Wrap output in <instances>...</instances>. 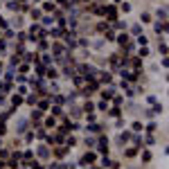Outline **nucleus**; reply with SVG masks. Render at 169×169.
I'll return each instance as SVG.
<instances>
[{
    "mask_svg": "<svg viewBox=\"0 0 169 169\" xmlns=\"http://www.w3.org/2000/svg\"><path fill=\"white\" fill-rule=\"evenodd\" d=\"M20 160H23V153H20V151H14V153H11V158H9V167H18L20 165Z\"/></svg>",
    "mask_w": 169,
    "mask_h": 169,
    "instance_id": "obj_1",
    "label": "nucleus"
},
{
    "mask_svg": "<svg viewBox=\"0 0 169 169\" xmlns=\"http://www.w3.org/2000/svg\"><path fill=\"white\" fill-rule=\"evenodd\" d=\"M104 16H108V20L115 23V20H117V9H115V7H104Z\"/></svg>",
    "mask_w": 169,
    "mask_h": 169,
    "instance_id": "obj_2",
    "label": "nucleus"
},
{
    "mask_svg": "<svg viewBox=\"0 0 169 169\" xmlns=\"http://www.w3.org/2000/svg\"><path fill=\"white\" fill-rule=\"evenodd\" d=\"M97 86H99V84H97V81H90V84H86V86H84V90H81V92H84L86 97H90L92 92L97 90Z\"/></svg>",
    "mask_w": 169,
    "mask_h": 169,
    "instance_id": "obj_3",
    "label": "nucleus"
},
{
    "mask_svg": "<svg viewBox=\"0 0 169 169\" xmlns=\"http://www.w3.org/2000/svg\"><path fill=\"white\" fill-rule=\"evenodd\" d=\"M115 41H117V43H120V45H124V48H126V45H129V43H131V41H129V34H126V32H122V34H120V36H115Z\"/></svg>",
    "mask_w": 169,
    "mask_h": 169,
    "instance_id": "obj_4",
    "label": "nucleus"
},
{
    "mask_svg": "<svg viewBox=\"0 0 169 169\" xmlns=\"http://www.w3.org/2000/svg\"><path fill=\"white\" fill-rule=\"evenodd\" d=\"M95 158H97L95 153H86L84 158H81V165H84V167H88V165H92V162H95Z\"/></svg>",
    "mask_w": 169,
    "mask_h": 169,
    "instance_id": "obj_5",
    "label": "nucleus"
},
{
    "mask_svg": "<svg viewBox=\"0 0 169 169\" xmlns=\"http://www.w3.org/2000/svg\"><path fill=\"white\" fill-rule=\"evenodd\" d=\"M156 32L165 36V34H167V20H158V23H156Z\"/></svg>",
    "mask_w": 169,
    "mask_h": 169,
    "instance_id": "obj_6",
    "label": "nucleus"
},
{
    "mask_svg": "<svg viewBox=\"0 0 169 169\" xmlns=\"http://www.w3.org/2000/svg\"><path fill=\"white\" fill-rule=\"evenodd\" d=\"M97 149H99L104 156H108V140H106V138H102V140H99V144H97Z\"/></svg>",
    "mask_w": 169,
    "mask_h": 169,
    "instance_id": "obj_7",
    "label": "nucleus"
},
{
    "mask_svg": "<svg viewBox=\"0 0 169 169\" xmlns=\"http://www.w3.org/2000/svg\"><path fill=\"white\" fill-rule=\"evenodd\" d=\"M113 97H115V88H104L102 90V99H113Z\"/></svg>",
    "mask_w": 169,
    "mask_h": 169,
    "instance_id": "obj_8",
    "label": "nucleus"
},
{
    "mask_svg": "<svg viewBox=\"0 0 169 169\" xmlns=\"http://www.w3.org/2000/svg\"><path fill=\"white\" fill-rule=\"evenodd\" d=\"M129 63H131L133 70H140V68H142V59H140V56H133V59H129Z\"/></svg>",
    "mask_w": 169,
    "mask_h": 169,
    "instance_id": "obj_9",
    "label": "nucleus"
},
{
    "mask_svg": "<svg viewBox=\"0 0 169 169\" xmlns=\"http://www.w3.org/2000/svg\"><path fill=\"white\" fill-rule=\"evenodd\" d=\"M45 74H48V77H50V79H56V77H59V70H56V68H52V66H50L48 70H45Z\"/></svg>",
    "mask_w": 169,
    "mask_h": 169,
    "instance_id": "obj_10",
    "label": "nucleus"
},
{
    "mask_svg": "<svg viewBox=\"0 0 169 169\" xmlns=\"http://www.w3.org/2000/svg\"><path fill=\"white\" fill-rule=\"evenodd\" d=\"M99 81H102V84H110V81H113L110 72H102V74H99Z\"/></svg>",
    "mask_w": 169,
    "mask_h": 169,
    "instance_id": "obj_11",
    "label": "nucleus"
},
{
    "mask_svg": "<svg viewBox=\"0 0 169 169\" xmlns=\"http://www.w3.org/2000/svg\"><path fill=\"white\" fill-rule=\"evenodd\" d=\"M23 54H25V59H27V61L38 63V54H34V52H23Z\"/></svg>",
    "mask_w": 169,
    "mask_h": 169,
    "instance_id": "obj_12",
    "label": "nucleus"
},
{
    "mask_svg": "<svg viewBox=\"0 0 169 169\" xmlns=\"http://www.w3.org/2000/svg\"><path fill=\"white\" fill-rule=\"evenodd\" d=\"M110 110H108V115H113V117H120L122 115V110H120V106H108Z\"/></svg>",
    "mask_w": 169,
    "mask_h": 169,
    "instance_id": "obj_13",
    "label": "nucleus"
},
{
    "mask_svg": "<svg viewBox=\"0 0 169 169\" xmlns=\"http://www.w3.org/2000/svg\"><path fill=\"white\" fill-rule=\"evenodd\" d=\"M66 151H68V147H56V149H54V156H56V158H63V156H66Z\"/></svg>",
    "mask_w": 169,
    "mask_h": 169,
    "instance_id": "obj_14",
    "label": "nucleus"
},
{
    "mask_svg": "<svg viewBox=\"0 0 169 169\" xmlns=\"http://www.w3.org/2000/svg\"><path fill=\"white\" fill-rule=\"evenodd\" d=\"M50 36H52V38H61V36H63V30H61V27H56V30L50 32Z\"/></svg>",
    "mask_w": 169,
    "mask_h": 169,
    "instance_id": "obj_15",
    "label": "nucleus"
},
{
    "mask_svg": "<svg viewBox=\"0 0 169 169\" xmlns=\"http://www.w3.org/2000/svg\"><path fill=\"white\" fill-rule=\"evenodd\" d=\"M11 104H14V108H18L20 104H23V97L20 95H14V97H11Z\"/></svg>",
    "mask_w": 169,
    "mask_h": 169,
    "instance_id": "obj_16",
    "label": "nucleus"
},
{
    "mask_svg": "<svg viewBox=\"0 0 169 169\" xmlns=\"http://www.w3.org/2000/svg\"><path fill=\"white\" fill-rule=\"evenodd\" d=\"M43 117V110H32V122H38Z\"/></svg>",
    "mask_w": 169,
    "mask_h": 169,
    "instance_id": "obj_17",
    "label": "nucleus"
},
{
    "mask_svg": "<svg viewBox=\"0 0 169 169\" xmlns=\"http://www.w3.org/2000/svg\"><path fill=\"white\" fill-rule=\"evenodd\" d=\"M54 126H56V120H54V117H48V120H45V129H54Z\"/></svg>",
    "mask_w": 169,
    "mask_h": 169,
    "instance_id": "obj_18",
    "label": "nucleus"
},
{
    "mask_svg": "<svg viewBox=\"0 0 169 169\" xmlns=\"http://www.w3.org/2000/svg\"><path fill=\"white\" fill-rule=\"evenodd\" d=\"M52 50H54V54H56V56H61V52H63V45H61V43H54V45H52Z\"/></svg>",
    "mask_w": 169,
    "mask_h": 169,
    "instance_id": "obj_19",
    "label": "nucleus"
},
{
    "mask_svg": "<svg viewBox=\"0 0 169 169\" xmlns=\"http://www.w3.org/2000/svg\"><path fill=\"white\" fill-rule=\"evenodd\" d=\"M138 54H140V59H144V56H149V48H147V45H142Z\"/></svg>",
    "mask_w": 169,
    "mask_h": 169,
    "instance_id": "obj_20",
    "label": "nucleus"
},
{
    "mask_svg": "<svg viewBox=\"0 0 169 169\" xmlns=\"http://www.w3.org/2000/svg\"><path fill=\"white\" fill-rule=\"evenodd\" d=\"M30 18H32V20H38V18H41V9H32Z\"/></svg>",
    "mask_w": 169,
    "mask_h": 169,
    "instance_id": "obj_21",
    "label": "nucleus"
},
{
    "mask_svg": "<svg viewBox=\"0 0 169 169\" xmlns=\"http://www.w3.org/2000/svg\"><path fill=\"white\" fill-rule=\"evenodd\" d=\"M43 11H56L54 2H45V5H43Z\"/></svg>",
    "mask_w": 169,
    "mask_h": 169,
    "instance_id": "obj_22",
    "label": "nucleus"
},
{
    "mask_svg": "<svg viewBox=\"0 0 169 169\" xmlns=\"http://www.w3.org/2000/svg\"><path fill=\"white\" fill-rule=\"evenodd\" d=\"M104 38H106V41H115V32L106 30V32H104Z\"/></svg>",
    "mask_w": 169,
    "mask_h": 169,
    "instance_id": "obj_23",
    "label": "nucleus"
},
{
    "mask_svg": "<svg viewBox=\"0 0 169 169\" xmlns=\"http://www.w3.org/2000/svg\"><path fill=\"white\" fill-rule=\"evenodd\" d=\"M63 144H66V147L70 149V147H74V144H77V140H74L72 135H70V138H68V140H66V142H63Z\"/></svg>",
    "mask_w": 169,
    "mask_h": 169,
    "instance_id": "obj_24",
    "label": "nucleus"
},
{
    "mask_svg": "<svg viewBox=\"0 0 169 169\" xmlns=\"http://www.w3.org/2000/svg\"><path fill=\"white\" fill-rule=\"evenodd\" d=\"M126 140H131V133H129V131L120 133V142H126Z\"/></svg>",
    "mask_w": 169,
    "mask_h": 169,
    "instance_id": "obj_25",
    "label": "nucleus"
},
{
    "mask_svg": "<svg viewBox=\"0 0 169 169\" xmlns=\"http://www.w3.org/2000/svg\"><path fill=\"white\" fill-rule=\"evenodd\" d=\"M158 18H160V20H167V9H165V7L158 9Z\"/></svg>",
    "mask_w": 169,
    "mask_h": 169,
    "instance_id": "obj_26",
    "label": "nucleus"
},
{
    "mask_svg": "<svg viewBox=\"0 0 169 169\" xmlns=\"http://www.w3.org/2000/svg\"><path fill=\"white\" fill-rule=\"evenodd\" d=\"M16 92H18V95L23 97V95H27L30 90H27V86H23V84H20V86H18V90H16Z\"/></svg>",
    "mask_w": 169,
    "mask_h": 169,
    "instance_id": "obj_27",
    "label": "nucleus"
},
{
    "mask_svg": "<svg viewBox=\"0 0 169 169\" xmlns=\"http://www.w3.org/2000/svg\"><path fill=\"white\" fill-rule=\"evenodd\" d=\"M25 102H27V104H30V106H34V104H36V102H38V97H36V95H30V97H27V99H25Z\"/></svg>",
    "mask_w": 169,
    "mask_h": 169,
    "instance_id": "obj_28",
    "label": "nucleus"
},
{
    "mask_svg": "<svg viewBox=\"0 0 169 169\" xmlns=\"http://www.w3.org/2000/svg\"><path fill=\"white\" fill-rule=\"evenodd\" d=\"M97 108H99V110H108V102H106V99H102L99 104H97Z\"/></svg>",
    "mask_w": 169,
    "mask_h": 169,
    "instance_id": "obj_29",
    "label": "nucleus"
},
{
    "mask_svg": "<svg viewBox=\"0 0 169 169\" xmlns=\"http://www.w3.org/2000/svg\"><path fill=\"white\" fill-rule=\"evenodd\" d=\"M38 153L43 156V158H48V156H50V149H48V147H41V149H38Z\"/></svg>",
    "mask_w": 169,
    "mask_h": 169,
    "instance_id": "obj_30",
    "label": "nucleus"
},
{
    "mask_svg": "<svg viewBox=\"0 0 169 169\" xmlns=\"http://www.w3.org/2000/svg\"><path fill=\"white\" fill-rule=\"evenodd\" d=\"M84 110H86V113H92V110H95V104L86 102V106H84Z\"/></svg>",
    "mask_w": 169,
    "mask_h": 169,
    "instance_id": "obj_31",
    "label": "nucleus"
},
{
    "mask_svg": "<svg viewBox=\"0 0 169 169\" xmlns=\"http://www.w3.org/2000/svg\"><path fill=\"white\" fill-rule=\"evenodd\" d=\"M38 48H41V50H48V41H45V38H38Z\"/></svg>",
    "mask_w": 169,
    "mask_h": 169,
    "instance_id": "obj_32",
    "label": "nucleus"
},
{
    "mask_svg": "<svg viewBox=\"0 0 169 169\" xmlns=\"http://www.w3.org/2000/svg\"><path fill=\"white\" fill-rule=\"evenodd\" d=\"M61 115V108L59 106H52V117H59Z\"/></svg>",
    "mask_w": 169,
    "mask_h": 169,
    "instance_id": "obj_33",
    "label": "nucleus"
},
{
    "mask_svg": "<svg viewBox=\"0 0 169 169\" xmlns=\"http://www.w3.org/2000/svg\"><path fill=\"white\" fill-rule=\"evenodd\" d=\"M160 54H162V56L167 54V43H165V38H162V43H160Z\"/></svg>",
    "mask_w": 169,
    "mask_h": 169,
    "instance_id": "obj_34",
    "label": "nucleus"
},
{
    "mask_svg": "<svg viewBox=\"0 0 169 169\" xmlns=\"http://www.w3.org/2000/svg\"><path fill=\"white\" fill-rule=\"evenodd\" d=\"M72 79H74V84H77V86L84 84V77H79V74H72Z\"/></svg>",
    "mask_w": 169,
    "mask_h": 169,
    "instance_id": "obj_35",
    "label": "nucleus"
},
{
    "mask_svg": "<svg viewBox=\"0 0 169 169\" xmlns=\"http://www.w3.org/2000/svg\"><path fill=\"white\" fill-rule=\"evenodd\" d=\"M50 108V102H41L38 104V110H48Z\"/></svg>",
    "mask_w": 169,
    "mask_h": 169,
    "instance_id": "obj_36",
    "label": "nucleus"
},
{
    "mask_svg": "<svg viewBox=\"0 0 169 169\" xmlns=\"http://www.w3.org/2000/svg\"><path fill=\"white\" fill-rule=\"evenodd\" d=\"M18 63H20V56L14 54V56H11V66H18Z\"/></svg>",
    "mask_w": 169,
    "mask_h": 169,
    "instance_id": "obj_37",
    "label": "nucleus"
},
{
    "mask_svg": "<svg viewBox=\"0 0 169 169\" xmlns=\"http://www.w3.org/2000/svg\"><path fill=\"white\" fill-rule=\"evenodd\" d=\"M133 131H135V133L142 131V122H133Z\"/></svg>",
    "mask_w": 169,
    "mask_h": 169,
    "instance_id": "obj_38",
    "label": "nucleus"
},
{
    "mask_svg": "<svg viewBox=\"0 0 169 169\" xmlns=\"http://www.w3.org/2000/svg\"><path fill=\"white\" fill-rule=\"evenodd\" d=\"M138 43H140V45H147V36H144V34H140V36H138Z\"/></svg>",
    "mask_w": 169,
    "mask_h": 169,
    "instance_id": "obj_39",
    "label": "nucleus"
},
{
    "mask_svg": "<svg viewBox=\"0 0 169 169\" xmlns=\"http://www.w3.org/2000/svg\"><path fill=\"white\" fill-rule=\"evenodd\" d=\"M133 144H135V149H140V147H142V140L135 135V138H133Z\"/></svg>",
    "mask_w": 169,
    "mask_h": 169,
    "instance_id": "obj_40",
    "label": "nucleus"
},
{
    "mask_svg": "<svg viewBox=\"0 0 169 169\" xmlns=\"http://www.w3.org/2000/svg\"><path fill=\"white\" fill-rule=\"evenodd\" d=\"M41 61H43V66H50V63H52V59H50L48 54H43V59H41Z\"/></svg>",
    "mask_w": 169,
    "mask_h": 169,
    "instance_id": "obj_41",
    "label": "nucleus"
},
{
    "mask_svg": "<svg viewBox=\"0 0 169 169\" xmlns=\"http://www.w3.org/2000/svg\"><path fill=\"white\" fill-rule=\"evenodd\" d=\"M36 74H38V77H43V74H45V68H43V66H36Z\"/></svg>",
    "mask_w": 169,
    "mask_h": 169,
    "instance_id": "obj_42",
    "label": "nucleus"
},
{
    "mask_svg": "<svg viewBox=\"0 0 169 169\" xmlns=\"http://www.w3.org/2000/svg\"><path fill=\"white\" fill-rule=\"evenodd\" d=\"M151 160V153H149V151H144V153H142V162H149Z\"/></svg>",
    "mask_w": 169,
    "mask_h": 169,
    "instance_id": "obj_43",
    "label": "nucleus"
},
{
    "mask_svg": "<svg viewBox=\"0 0 169 169\" xmlns=\"http://www.w3.org/2000/svg\"><path fill=\"white\" fill-rule=\"evenodd\" d=\"M97 30H99V32H106L108 25H106V23H99V25H97Z\"/></svg>",
    "mask_w": 169,
    "mask_h": 169,
    "instance_id": "obj_44",
    "label": "nucleus"
},
{
    "mask_svg": "<svg viewBox=\"0 0 169 169\" xmlns=\"http://www.w3.org/2000/svg\"><path fill=\"white\" fill-rule=\"evenodd\" d=\"M158 129V124H156V122H151V124H147V131H156Z\"/></svg>",
    "mask_w": 169,
    "mask_h": 169,
    "instance_id": "obj_45",
    "label": "nucleus"
},
{
    "mask_svg": "<svg viewBox=\"0 0 169 169\" xmlns=\"http://www.w3.org/2000/svg\"><path fill=\"white\" fill-rule=\"evenodd\" d=\"M140 20H142V23H149L151 16H149V14H142V16H140Z\"/></svg>",
    "mask_w": 169,
    "mask_h": 169,
    "instance_id": "obj_46",
    "label": "nucleus"
},
{
    "mask_svg": "<svg viewBox=\"0 0 169 169\" xmlns=\"http://www.w3.org/2000/svg\"><path fill=\"white\" fill-rule=\"evenodd\" d=\"M7 133V126H5V122H0V135H5Z\"/></svg>",
    "mask_w": 169,
    "mask_h": 169,
    "instance_id": "obj_47",
    "label": "nucleus"
},
{
    "mask_svg": "<svg viewBox=\"0 0 169 169\" xmlns=\"http://www.w3.org/2000/svg\"><path fill=\"white\" fill-rule=\"evenodd\" d=\"M115 27H117V30H126V23H117L115 20Z\"/></svg>",
    "mask_w": 169,
    "mask_h": 169,
    "instance_id": "obj_48",
    "label": "nucleus"
},
{
    "mask_svg": "<svg viewBox=\"0 0 169 169\" xmlns=\"http://www.w3.org/2000/svg\"><path fill=\"white\" fill-rule=\"evenodd\" d=\"M124 153H126V156H129V158H133V156H135V149H126V151H124Z\"/></svg>",
    "mask_w": 169,
    "mask_h": 169,
    "instance_id": "obj_49",
    "label": "nucleus"
},
{
    "mask_svg": "<svg viewBox=\"0 0 169 169\" xmlns=\"http://www.w3.org/2000/svg\"><path fill=\"white\" fill-rule=\"evenodd\" d=\"M122 11H124V14H126V11H131V5H129V2H124V5H122Z\"/></svg>",
    "mask_w": 169,
    "mask_h": 169,
    "instance_id": "obj_50",
    "label": "nucleus"
},
{
    "mask_svg": "<svg viewBox=\"0 0 169 169\" xmlns=\"http://www.w3.org/2000/svg\"><path fill=\"white\" fill-rule=\"evenodd\" d=\"M153 113H162V106H160V104H153Z\"/></svg>",
    "mask_w": 169,
    "mask_h": 169,
    "instance_id": "obj_51",
    "label": "nucleus"
},
{
    "mask_svg": "<svg viewBox=\"0 0 169 169\" xmlns=\"http://www.w3.org/2000/svg\"><path fill=\"white\" fill-rule=\"evenodd\" d=\"M52 23H54V18H50V16H48V18H43V25H52Z\"/></svg>",
    "mask_w": 169,
    "mask_h": 169,
    "instance_id": "obj_52",
    "label": "nucleus"
},
{
    "mask_svg": "<svg viewBox=\"0 0 169 169\" xmlns=\"http://www.w3.org/2000/svg\"><path fill=\"white\" fill-rule=\"evenodd\" d=\"M0 30H7V23H5L2 16H0Z\"/></svg>",
    "mask_w": 169,
    "mask_h": 169,
    "instance_id": "obj_53",
    "label": "nucleus"
},
{
    "mask_svg": "<svg viewBox=\"0 0 169 169\" xmlns=\"http://www.w3.org/2000/svg\"><path fill=\"white\" fill-rule=\"evenodd\" d=\"M56 2H59V5H63V7H68V5H70V0H56Z\"/></svg>",
    "mask_w": 169,
    "mask_h": 169,
    "instance_id": "obj_54",
    "label": "nucleus"
},
{
    "mask_svg": "<svg viewBox=\"0 0 169 169\" xmlns=\"http://www.w3.org/2000/svg\"><path fill=\"white\" fill-rule=\"evenodd\" d=\"M2 104H5V95H0V106H2Z\"/></svg>",
    "mask_w": 169,
    "mask_h": 169,
    "instance_id": "obj_55",
    "label": "nucleus"
},
{
    "mask_svg": "<svg viewBox=\"0 0 169 169\" xmlns=\"http://www.w3.org/2000/svg\"><path fill=\"white\" fill-rule=\"evenodd\" d=\"M2 167H5V162H2V160H0V169H2Z\"/></svg>",
    "mask_w": 169,
    "mask_h": 169,
    "instance_id": "obj_56",
    "label": "nucleus"
},
{
    "mask_svg": "<svg viewBox=\"0 0 169 169\" xmlns=\"http://www.w3.org/2000/svg\"><path fill=\"white\" fill-rule=\"evenodd\" d=\"M0 38H2V30H0Z\"/></svg>",
    "mask_w": 169,
    "mask_h": 169,
    "instance_id": "obj_57",
    "label": "nucleus"
},
{
    "mask_svg": "<svg viewBox=\"0 0 169 169\" xmlns=\"http://www.w3.org/2000/svg\"><path fill=\"white\" fill-rule=\"evenodd\" d=\"M34 2H38V0H34Z\"/></svg>",
    "mask_w": 169,
    "mask_h": 169,
    "instance_id": "obj_58",
    "label": "nucleus"
},
{
    "mask_svg": "<svg viewBox=\"0 0 169 169\" xmlns=\"http://www.w3.org/2000/svg\"><path fill=\"white\" fill-rule=\"evenodd\" d=\"M95 169H97V167H95Z\"/></svg>",
    "mask_w": 169,
    "mask_h": 169,
    "instance_id": "obj_59",
    "label": "nucleus"
}]
</instances>
